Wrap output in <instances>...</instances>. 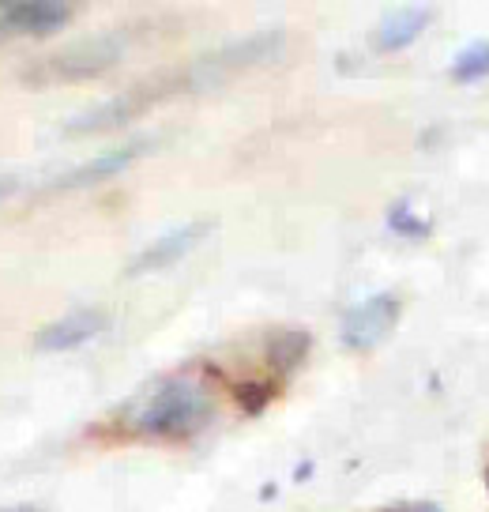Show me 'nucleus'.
I'll return each mask as SVG.
<instances>
[{
  "instance_id": "f257e3e1",
  "label": "nucleus",
  "mask_w": 489,
  "mask_h": 512,
  "mask_svg": "<svg viewBox=\"0 0 489 512\" xmlns=\"http://www.w3.org/2000/svg\"><path fill=\"white\" fill-rule=\"evenodd\" d=\"M211 396L200 381L192 377H170L147 392V400L132 411V430L151 433V437H185L196 433L211 418Z\"/></svg>"
},
{
  "instance_id": "f03ea898",
  "label": "nucleus",
  "mask_w": 489,
  "mask_h": 512,
  "mask_svg": "<svg viewBox=\"0 0 489 512\" xmlns=\"http://www.w3.org/2000/svg\"><path fill=\"white\" fill-rule=\"evenodd\" d=\"M279 46H283V31H268L256 34V38H245V42H234V46H222L192 64L189 72H185V80H181V87H211V83L230 80L237 72L275 57Z\"/></svg>"
},
{
  "instance_id": "7ed1b4c3",
  "label": "nucleus",
  "mask_w": 489,
  "mask_h": 512,
  "mask_svg": "<svg viewBox=\"0 0 489 512\" xmlns=\"http://www.w3.org/2000/svg\"><path fill=\"white\" fill-rule=\"evenodd\" d=\"M121 53H125V46H121V38H95V42H79V46L64 49V53H53V57H46L42 64H34L31 80H87V76H98V72H106L110 64L121 61Z\"/></svg>"
},
{
  "instance_id": "20e7f679",
  "label": "nucleus",
  "mask_w": 489,
  "mask_h": 512,
  "mask_svg": "<svg viewBox=\"0 0 489 512\" xmlns=\"http://www.w3.org/2000/svg\"><path fill=\"white\" fill-rule=\"evenodd\" d=\"M399 320V302L392 294H377L369 302L354 305L343 317V343L350 351H373L380 339L388 336Z\"/></svg>"
},
{
  "instance_id": "39448f33",
  "label": "nucleus",
  "mask_w": 489,
  "mask_h": 512,
  "mask_svg": "<svg viewBox=\"0 0 489 512\" xmlns=\"http://www.w3.org/2000/svg\"><path fill=\"white\" fill-rule=\"evenodd\" d=\"M207 234H211V223H185V226L166 230V234H162L158 241H151L140 256H132L128 275H143V272H158V268H170V264H177V260L189 253V249H196Z\"/></svg>"
},
{
  "instance_id": "423d86ee",
  "label": "nucleus",
  "mask_w": 489,
  "mask_h": 512,
  "mask_svg": "<svg viewBox=\"0 0 489 512\" xmlns=\"http://www.w3.org/2000/svg\"><path fill=\"white\" fill-rule=\"evenodd\" d=\"M106 324H110V317L102 309H76V313H64L53 324H46L34 336V347L38 351H72V347H83L87 339L102 336Z\"/></svg>"
},
{
  "instance_id": "0eeeda50",
  "label": "nucleus",
  "mask_w": 489,
  "mask_h": 512,
  "mask_svg": "<svg viewBox=\"0 0 489 512\" xmlns=\"http://www.w3.org/2000/svg\"><path fill=\"white\" fill-rule=\"evenodd\" d=\"M147 147H151L147 140H132V144L113 147L106 155H98V159L83 162V166H72V170H64L61 177H53L49 189H87V185H98V181H106V177L121 174L125 166H132Z\"/></svg>"
},
{
  "instance_id": "6e6552de",
  "label": "nucleus",
  "mask_w": 489,
  "mask_h": 512,
  "mask_svg": "<svg viewBox=\"0 0 489 512\" xmlns=\"http://www.w3.org/2000/svg\"><path fill=\"white\" fill-rule=\"evenodd\" d=\"M72 19L68 4L53 0H23V4H0V34H49Z\"/></svg>"
},
{
  "instance_id": "1a4fd4ad",
  "label": "nucleus",
  "mask_w": 489,
  "mask_h": 512,
  "mask_svg": "<svg viewBox=\"0 0 489 512\" xmlns=\"http://www.w3.org/2000/svg\"><path fill=\"white\" fill-rule=\"evenodd\" d=\"M158 91H162V87H140V91H132V95H121V98H113V102H102V106H95V110L72 117V121L64 125V132H98V128L125 125L128 117H136V113H140L143 106L158 95Z\"/></svg>"
},
{
  "instance_id": "9d476101",
  "label": "nucleus",
  "mask_w": 489,
  "mask_h": 512,
  "mask_svg": "<svg viewBox=\"0 0 489 512\" xmlns=\"http://www.w3.org/2000/svg\"><path fill=\"white\" fill-rule=\"evenodd\" d=\"M429 19H433L429 8H403V12H392V16L380 19V27L373 31V46L384 49V53L411 46L414 38L429 27Z\"/></svg>"
},
{
  "instance_id": "9b49d317",
  "label": "nucleus",
  "mask_w": 489,
  "mask_h": 512,
  "mask_svg": "<svg viewBox=\"0 0 489 512\" xmlns=\"http://www.w3.org/2000/svg\"><path fill=\"white\" fill-rule=\"evenodd\" d=\"M489 76V38L471 42L459 49V57L452 61V80L456 83H478Z\"/></svg>"
},
{
  "instance_id": "f8f14e48",
  "label": "nucleus",
  "mask_w": 489,
  "mask_h": 512,
  "mask_svg": "<svg viewBox=\"0 0 489 512\" xmlns=\"http://www.w3.org/2000/svg\"><path fill=\"white\" fill-rule=\"evenodd\" d=\"M392 230H395V234H407V238H426V234H429L426 219L411 215V208H407V204L392 208Z\"/></svg>"
},
{
  "instance_id": "ddd939ff",
  "label": "nucleus",
  "mask_w": 489,
  "mask_h": 512,
  "mask_svg": "<svg viewBox=\"0 0 489 512\" xmlns=\"http://www.w3.org/2000/svg\"><path fill=\"white\" fill-rule=\"evenodd\" d=\"M12 189H16V177H0V200L12 196Z\"/></svg>"
},
{
  "instance_id": "4468645a",
  "label": "nucleus",
  "mask_w": 489,
  "mask_h": 512,
  "mask_svg": "<svg viewBox=\"0 0 489 512\" xmlns=\"http://www.w3.org/2000/svg\"><path fill=\"white\" fill-rule=\"evenodd\" d=\"M0 512H38L34 505H16V509H0Z\"/></svg>"
}]
</instances>
